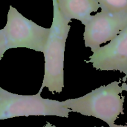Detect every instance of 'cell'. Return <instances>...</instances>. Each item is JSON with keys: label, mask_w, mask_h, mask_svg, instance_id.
<instances>
[{"label": "cell", "mask_w": 127, "mask_h": 127, "mask_svg": "<svg viewBox=\"0 0 127 127\" xmlns=\"http://www.w3.org/2000/svg\"><path fill=\"white\" fill-rule=\"evenodd\" d=\"M102 127H103V126H102ZM109 127H127V125H116V124H113V125H112V126H110Z\"/></svg>", "instance_id": "11"}, {"label": "cell", "mask_w": 127, "mask_h": 127, "mask_svg": "<svg viewBox=\"0 0 127 127\" xmlns=\"http://www.w3.org/2000/svg\"><path fill=\"white\" fill-rule=\"evenodd\" d=\"M102 11L113 13L127 12V0H97Z\"/></svg>", "instance_id": "8"}, {"label": "cell", "mask_w": 127, "mask_h": 127, "mask_svg": "<svg viewBox=\"0 0 127 127\" xmlns=\"http://www.w3.org/2000/svg\"><path fill=\"white\" fill-rule=\"evenodd\" d=\"M56 127L55 125H52L51 123L47 122H46V125H44V127Z\"/></svg>", "instance_id": "10"}, {"label": "cell", "mask_w": 127, "mask_h": 127, "mask_svg": "<svg viewBox=\"0 0 127 127\" xmlns=\"http://www.w3.org/2000/svg\"><path fill=\"white\" fill-rule=\"evenodd\" d=\"M72 110L62 102L44 99L41 93L25 95L14 94L0 87V120L18 117L57 116L68 118Z\"/></svg>", "instance_id": "3"}, {"label": "cell", "mask_w": 127, "mask_h": 127, "mask_svg": "<svg viewBox=\"0 0 127 127\" xmlns=\"http://www.w3.org/2000/svg\"><path fill=\"white\" fill-rule=\"evenodd\" d=\"M7 50V43L3 31L2 29H0V60L2 59L4 54Z\"/></svg>", "instance_id": "9"}, {"label": "cell", "mask_w": 127, "mask_h": 127, "mask_svg": "<svg viewBox=\"0 0 127 127\" xmlns=\"http://www.w3.org/2000/svg\"><path fill=\"white\" fill-rule=\"evenodd\" d=\"M61 14L67 20H78L83 25L91 14L100 8L97 0H57Z\"/></svg>", "instance_id": "7"}, {"label": "cell", "mask_w": 127, "mask_h": 127, "mask_svg": "<svg viewBox=\"0 0 127 127\" xmlns=\"http://www.w3.org/2000/svg\"><path fill=\"white\" fill-rule=\"evenodd\" d=\"M53 19L46 48L44 56V75L39 93L44 88L54 94L61 93L64 88V64L66 40L70 29L69 20L60 12L57 0H52Z\"/></svg>", "instance_id": "2"}, {"label": "cell", "mask_w": 127, "mask_h": 127, "mask_svg": "<svg viewBox=\"0 0 127 127\" xmlns=\"http://www.w3.org/2000/svg\"><path fill=\"white\" fill-rule=\"evenodd\" d=\"M86 63L102 71H119L125 74L122 83L127 79V26L109 43L100 47Z\"/></svg>", "instance_id": "6"}, {"label": "cell", "mask_w": 127, "mask_h": 127, "mask_svg": "<svg viewBox=\"0 0 127 127\" xmlns=\"http://www.w3.org/2000/svg\"><path fill=\"white\" fill-rule=\"evenodd\" d=\"M2 31L8 50L26 48L43 53L51 29L39 26L10 6L7 22Z\"/></svg>", "instance_id": "4"}, {"label": "cell", "mask_w": 127, "mask_h": 127, "mask_svg": "<svg viewBox=\"0 0 127 127\" xmlns=\"http://www.w3.org/2000/svg\"><path fill=\"white\" fill-rule=\"evenodd\" d=\"M127 92V84L122 80L102 86L80 97L62 101L64 106L84 116L93 117L112 126L120 114H124L123 91Z\"/></svg>", "instance_id": "1"}, {"label": "cell", "mask_w": 127, "mask_h": 127, "mask_svg": "<svg viewBox=\"0 0 127 127\" xmlns=\"http://www.w3.org/2000/svg\"><path fill=\"white\" fill-rule=\"evenodd\" d=\"M84 26L85 46L94 52L102 43L113 39L127 26V12L113 13L101 10L91 15Z\"/></svg>", "instance_id": "5"}]
</instances>
